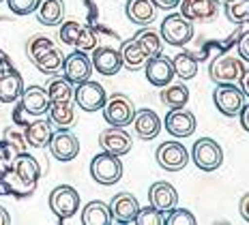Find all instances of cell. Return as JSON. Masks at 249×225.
Masks as SVG:
<instances>
[{
	"label": "cell",
	"mask_w": 249,
	"mask_h": 225,
	"mask_svg": "<svg viewBox=\"0 0 249 225\" xmlns=\"http://www.w3.org/2000/svg\"><path fill=\"white\" fill-rule=\"evenodd\" d=\"M148 200H150V206H155L157 210L161 212H168L172 210L176 206V202H178V193L170 182H155V185H150L148 189Z\"/></svg>",
	"instance_id": "cell-20"
},
{
	"label": "cell",
	"mask_w": 249,
	"mask_h": 225,
	"mask_svg": "<svg viewBox=\"0 0 249 225\" xmlns=\"http://www.w3.org/2000/svg\"><path fill=\"white\" fill-rule=\"evenodd\" d=\"M138 225H163L165 223V212L157 210L155 206H146V208H140L136 221Z\"/></svg>",
	"instance_id": "cell-36"
},
{
	"label": "cell",
	"mask_w": 249,
	"mask_h": 225,
	"mask_svg": "<svg viewBox=\"0 0 249 225\" xmlns=\"http://www.w3.org/2000/svg\"><path fill=\"white\" fill-rule=\"evenodd\" d=\"M62 62H65V54L56 48H50L48 52H43L41 56L33 60V65L37 67L41 73H45V75H56L58 71H62Z\"/></svg>",
	"instance_id": "cell-31"
},
{
	"label": "cell",
	"mask_w": 249,
	"mask_h": 225,
	"mask_svg": "<svg viewBox=\"0 0 249 225\" xmlns=\"http://www.w3.org/2000/svg\"><path fill=\"white\" fill-rule=\"evenodd\" d=\"M236 50H238V56H241V60L249 62V30L238 36V45H236Z\"/></svg>",
	"instance_id": "cell-41"
},
{
	"label": "cell",
	"mask_w": 249,
	"mask_h": 225,
	"mask_svg": "<svg viewBox=\"0 0 249 225\" xmlns=\"http://www.w3.org/2000/svg\"><path fill=\"white\" fill-rule=\"evenodd\" d=\"M133 129L140 139H155L161 131V118L153 112V109H136V116H133Z\"/></svg>",
	"instance_id": "cell-19"
},
{
	"label": "cell",
	"mask_w": 249,
	"mask_h": 225,
	"mask_svg": "<svg viewBox=\"0 0 249 225\" xmlns=\"http://www.w3.org/2000/svg\"><path fill=\"white\" fill-rule=\"evenodd\" d=\"M217 2H219V4H226V2H230V0H217Z\"/></svg>",
	"instance_id": "cell-48"
},
{
	"label": "cell",
	"mask_w": 249,
	"mask_h": 225,
	"mask_svg": "<svg viewBox=\"0 0 249 225\" xmlns=\"http://www.w3.org/2000/svg\"><path fill=\"white\" fill-rule=\"evenodd\" d=\"M9 223H11V217H9L7 208L0 206V225H9Z\"/></svg>",
	"instance_id": "cell-47"
},
{
	"label": "cell",
	"mask_w": 249,
	"mask_h": 225,
	"mask_svg": "<svg viewBox=\"0 0 249 225\" xmlns=\"http://www.w3.org/2000/svg\"><path fill=\"white\" fill-rule=\"evenodd\" d=\"M101 109H103V118H106V122L110 127H129L133 122V116H136L133 101L127 95H121V92L107 97L106 105Z\"/></svg>",
	"instance_id": "cell-2"
},
{
	"label": "cell",
	"mask_w": 249,
	"mask_h": 225,
	"mask_svg": "<svg viewBox=\"0 0 249 225\" xmlns=\"http://www.w3.org/2000/svg\"><path fill=\"white\" fill-rule=\"evenodd\" d=\"M0 2H2V0H0Z\"/></svg>",
	"instance_id": "cell-50"
},
{
	"label": "cell",
	"mask_w": 249,
	"mask_h": 225,
	"mask_svg": "<svg viewBox=\"0 0 249 225\" xmlns=\"http://www.w3.org/2000/svg\"><path fill=\"white\" fill-rule=\"evenodd\" d=\"M62 75L67 77L71 84H82L86 80H90L92 75V62L88 58L86 52L75 50L71 52L69 56H65V62H62Z\"/></svg>",
	"instance_id": "cell-10"
},
{
	"label": "cell",
	"mask_w": 249,
	"mask_h": 225,
	"mask_svg": "<svg viewBox=\"0 0 249 225\" xmlns=\"http://www.w3.org/2000/svg\"><path fill=\"white\" fill-rule=\"evenodd\" d=\"M155 7L157 9H163V11H172L180 4V0H153Z\"/></svg>",
	"instance_id": "cell-44"
},
{
	"label": "cell",
	"mask_w": 249,
	"mask_h": 225,
	"mask_svg": "<svg viewBox=\"0 0 249 225\" xmlns=\"http://www.w3.org/2000/svg\"><path fill=\"white\" fill-rule=\"evenodd\" d=\"M163 225H196V217L191 214L187 208H172L168 210V217H165Z\"/></svg>",
	"instance_id": "cell-37"
},
{
	"label": "cell",
	"mask_w": 249,
	"mask_h": 225,
	"mask_svg": "<svg viewBox=\"0 0 249 225\" xmlns=\"http://www.w3.org/2000/svg\"><path fill=\"white\" fill-rule=\"evenodd\" d=\"M159 99L168 109H176V107H185L187 101H189V88L185 84H172L161 88L159 92Z\"/></svg>",
	"instance_id": "cell-30"
},
{
	"label": "cell",
	"mask_w": 249,
	"mask_h": 225,
	"mask_svg": "<svg viewBox=\"0 0 249 225\" xmlns=\"http://www.w3.org/2000/svg\"><path fill=\"white\" fill-rule=\"evenodd\" d=\"M191 161L202 172H215L224 163V148L213 138H200L191 148Z\"/></svg>",
	"instance_id": "cell-3"
},
{
	"label": "cell",
	"mask_w": 249,
	"mask_h": 225,
	"mask_svg": "<svg viewBox=\"0 0 249 225\" xmlns=\"http://www.w3.org/2000/svg\"><path fill=\"white\" fill-rule=\"evenodd\" d=\"M50 208L58 219H71L80 210V193L69 185H60L50 193Z\"/></svg>",
	"instance_id": "cell-7"
},
{
	"label": "cell",
	"mask_w": 249,
	"mask_h": 225,
	"mask_svg": "<svg viewBox=\"0 0 249 225\" xmlns=\"http://www.w3.org/2000/svg\"><path fill=\"white\" fill-rule=\"evenodd\" d=\"M22 109L30 116H43L48 114V107H50V97H48V90L45 86H28L24 88L22 92Z\"/></svg>",
	"instance_id": "cell-18"
},
{
	"label": "cell",
	"mask_w": 249,
	"mask_h": 225,
	"mask_svg": "<svg viewBox=\"0 0 249 225\" xmlns=\"http://www.w3.org/2000/svg\"><path fill=\"white\" fill-rule=\"evenodd\" d=\"M73 99H75V105L84 109V112H99L107 101V92L99 82L86 80L77 84V88L73 90Z\"/></svg>",
	"instance_id": "cell-5"
},
{
	"label": "cell",
	"mask_w": 249,
	"mask_h": 225,
	"mask_svg": "<svg viewBox=\"0 0 249 225\" xmlns=\"http://www.w3.org/2000/svg\"><path fill=\"white\" fill-rule=\"evenodd\" d=\"M48 146H50L52 156H54L56 161H62V163L73 161L75 156L80 155V139L67 129H60L58 133L52 135Z\"/></svg>",
	"instance_id": "cell-11"
},
{
	"label": "cell",
	"mask_w": 249,
	"mask_h": 225,
	"mask_svg": "<svg viewBox=\"0 0 249 225\" xmlns=\"http://www.w3.org/2000/svg\"><path fill=\"white\" fill-rule=\"evenodd\" d=\"M224 13L232 24L249 22V0H230L224 4Z\"/></svg>",
	"instance_id": "cell-34"
},
{
	"label": "cell",
	"mask_w": 249,
	"mask_h": 225,
	"mask_svg": "<svg viewBox=\"0 0 249 225\" xmlns=\"http://www.w3.org/2000/svg\"><path fill=\"white\" fill-rule=\"evenodd\" d=\"M140 210V202L131 193H116L110 202L112 221L116 223H133Z\"/></svg>",
	"instance_id": "cell-16"
},
{
	"label": "cell",
	"mask_w": 249,
	"mask_h": 225,
	"mask_svg": "<svg viewBox=\"0 0 249 225\" xmlns=\"http://www.w3.org/2000/svg\"><path fill=\"white\" fill-rule=\"evenodd\" d=\"M99 146L106 153L123 156L131 150L133 139H131V135L124 131V127H107L99 133Z\"/></svg>",
	"instance_id": "cell-13"
},
{
	"label": "cell",
	"mask_w": 249,
	"mask_h": 225,
	"mask_svg": "<svg viewBox=\"0 0 249 225\" xmlns=\"http://www.w3.org/2000/svg\"><path fill=\"white\" fill-rule=\"evenodd\" d=\"M24 92V80L19 73L7 71L0 73V103H13L22 97Z\"/></svg>",
	"instance_id": "cell-23"
},
{
	"label": "cell",
	"mask_w": 249,
	"mask_h": 225,
	"mask_svg": "<svg viewBox=\"0 0 249 225\" xmlns=\"http://www.w3.org/2000/svg\"><path fill=\"white\" fill-rule=\"evenodd\" d=\"M155 159H157L159 167H163L165 172H180L189 163V150L183 144L170 139V142L159 144V148L155 150Z\"/></svg>",
	"instance_id": "cell-8"
},
{
	"label": "cell",
	"mask_w": 249,
	"mask_h": 225,
	"mask_svg": "<svg viewBox=\"0 0 249 225\" xmlns=\"http://www.w3.org/2000/svg\"><path fill=\"white\" fill-rule=\"evenodd\" d=\"M7 144L15 146L19 153H24V148L28 146V144H26V138H22V135L15 133V131H7Z\"/></svg>",
	"instance_id": "cell-42"
},
{
	"label": "cell",
	"mask_w": 249,
	"mask_h": 225,
	"mask_svg": "<svg viewBox=\"0 0 249 225\" xmlns=\"http://www.w3.org/2000/svg\"><path fill=\"white\" fill-rule=\"evenodd\" d=\"M238 212H241V217L249 223V191L241 197V202H238Z\"/></svg>",
	"instance_id": "cell-43"
},
{
	"label": "cell",
	"mask_w": 249,
	"mask_h": 225,
	"mask_svg": "<svg viewBox=\"0 0 249 225\" xmlns=\"http://www.w3.org/2000/svg\"><path fill=\"white\" fill-rule=\"evenodd\" d=\"M180 15L187 17L191 24L196 22H211L217 17L219 2L217 0H180Z\"/></svg>",
	"instance_id": "cell-14"
},
{
	"label": "cell",
	"mask_w": 249,
	"mask_h": 225,
	"mask_svg": "<svg viewBox=\"0 0 249 225\" xmlns=\"http://www.w3.org/2000/svg\"><path fill=\"white\" fill-rule=\"evenodd\" d=\"M97 48V35L90 26H84L82 24V30H80V36H77V43H75V50H82V52H90Z\"/></svg>",
	"instance_id": "cell-39"
},
{
	"label": "cell",
	"mask_w": 249,
	"mask_h": 225,
	"mask_svg": "<svg viewBox=\"0 0 249 225\" xmlns=\"http://www.w3.org/2000/svg\"><path fill=\"white\" fill-rule=\"evenodd\" d=\"M245 67L241 58H232V56H219L211 62L209 67V77L215 84H234L243 75Z\"/></svg>",
	"instance_id": "cell-9"
},
{
	"label": "cell",
	"mask_w": 249,
	"mask_h": 225,
	"mask_svg": "<svg viewBox=\"0 0 249 225\" xmlns=\"http://www.w3.org/2000/svg\"><path fill=\"white\" fill-rule=\"evenodd\" d=\"M52 135H54V131H52L50 120H35V122H30L24 131L26 144L33 146V148H45V146L50 144Z\"/></svg>",
	"instance_id": "cell-24"
},
{
	"label": "cell",
	"mask_w": 249,
	"mask_h": 225,
	"mask_svg": "<svg viewBox=\"0 0 249 225\" xmlns=\"http://www.w3.org/2000/svg\"><path fill=\"white\" fill-rule=\"evenodd\" d=\"M90 176L95 182H99L103 187L116 185L123 178V161L121 156L112 155V153H99L97 156H92L90 161Z\"/></svg>",
	"instance_id": "cell-1"
},
{
	"label": "cell",
	"mask_w": 249,
	"mask_h": 225,
	"mask_svg": "<svg viewBox=\"0 0 249 225\" xmlns=\"http://www.w3.org/2000/svg\"><path fill=\"white\" fill-rule=\"evenodd\" d=\"M213 103H215V107L224 116L232 118V116H238L241 107L245 105V95L234 84H217L215 92H213Z\"/></svg>",
	"instance_id": "cell-6"
},
{
	"label": "cell",
	"mask_w": 249,
	"mask_h": 225,
	"mask_svg": "<svg viewBox=\"0 0 249 225\" xmlns=\"http://www.w3.org/2000/svg\"><path fill=\"white\" fill-rule=\"evenodd\" d=\"M37 19L43 26H58L65 19V2L62 0H39Z\"/></svg>",
	"instance_id": "cell-25"
},
{
	"label": "cell",
	"mask_w": 249,
	"mask_h": 225,
	"mask_svg": "<svg viewBox=\"0 0 249 225\" xmlns=\"http://www.w3.org/2000/svg\"><path fill=\"white\" fill-rule=\"evenodd\" d=\"M90 62H92V69L97 73L107 75V77L116 75V73L123 69L121 54L114 48H95L92 50V56H90Z\"/></svg>",
	"instance_id": "cell-17"
},
{
	"label": "cell",
	"mask_w": 249,
	"mask_h": 225,
	"mask_svg": "<svg viewBox=\"0 0 249 225\" xmlns=\"http://www.w3.org/2000/svg\"><path fill=\"white\" fill-rule=\"evenodd\" d=\"M159 35L168 45L183 48L194 39V24L180 13H172L161 22V33Z\"/></svg>",
	"instance_id": "cell-4"
},
{
	"label": "cell",
	"mask_w": 249,
	"mask_h": 225,
	"mask_svg": "<svg viewBox=\"0 0 249 225\" xmlns=\"http://www.w3.org/2000/svg\"><path fill=\"white\" fill-rule=\"evenodd\" d=\"M0 73H2V65H0Z\"/></svg>",
	"instance_id": "cell-49"
},
{
	"label": "cell",
	"mask_w": 249,
	"mask_h": 225,
	"mask_svg": "<svg viewBox=\"0 0 249 225\" xmlns=\"http://www.w3.org/2000/svg\"><path fill=\"white\" fill-rule=\"evenodd\" d=\"M133 41L140 45V50H142L148 58H150V56L163 54V39H161V35H159L155 28L144 26V28L140 30L136 36H133Z\"/></svg>",
	"instance_id": "cell-29"
},
{
	"label": "cell",
	"mask_w": 249,
	"mask_h": 225,
	"mask_svg": "<svg viewBox=\"0 0 249 225\" xmlns=\"http://www.w3.org/2000/svg\"><path fill=\"white\" fill-rule=\"evenodd\" d=\"M118 54H121L123 67H127L129 71L144 69V65H146V60H148V56L144 54L142 50H140V45H138L133 39L123 41V45H121V50H118Z\"/></svg>",
	"instance_id": "cell-28"
},
{
	"label": "cell",
	"mask_w": 249,
	"mask_h": 225,
	"mask_svg": "<svg viewBox=\"0 0 249 225\" xmlns=\"http://www.w3.org/2000/svg\"><path fill=\"white\" fill-rule=\"evenodd\" d=\"M80 30H82V24L75 22V19H69L60 26V41L65 45H73L77 43V36H80Z\"/></svg>",
	"instance_id": "cell-38"
},
{
	"label": "cell",
	"mask_w": 249,
	"mask_h": 225,
	"mask_svg": "<svg viewBox=\"0 0 249 225\" xmlns=\"http://www.w3.org/2000/svg\"><path fill=\"white\" fill-rule=\"evenodd\" d=\"M144 73H146V80L157 88L168 86L174 80V69H172V58H165L163 54L150 56L144 65Z\"/></svg>",
	"instance_id": "cell-15"
},
{
	"label": "cell",
	"mask_w": 249,
	"mask_h": 225,
	"mask_svg": "<svg viewBox=\"0 0 249 225\" xmlns=\"http://www.w3.org/2000/svg\"><path fill=\"white\" fill-rule=\"evenodd\" d=\"M82 223L84 225H110L112 223V212H110V204L95 200L88 202L82 210Z\"/></svg>",
	"instance_id": "cell-26"
},
{
	"label": "cell",
	"mask_w": 249,
	"mask_h": 225,
	"mask_svg": "<svg viewBox=\"0 0 249 225\" xmlns=\"http://www.w3.org/2000/svg\"><path fill=\"white\" fill-rule=\"evenodd\" d=\"M13 172H15V176H18V180L22 182V185H26V187L37 185V180L41 176L39 161L35 159L33 155H26V153H18V156H15Z\"/></svg>",
	"instance_id": "cell-21"
},
{
	"label": "cell",
	"mask_w": 249,
	"mask_h": 225,
	"mask_svg": "<svg viewBox=\"0 0 249 225\" xmlns=\"http://www.w3.org/2000/svg\"><path fill=\"white\" fill-rule=\"evenodd\" d=\"M7 4L15 15H30L37 11L39 0H7Z\"/></svg>",
	"instance_id": "cell-40"
},
{
	"label": "cell",
	"mask_w": 249,
	"mask_h": 225,
	"mask_svg": "<svg viewBox=\"0 0 249 225\" xmlns=\"http://www.w3.org/2000/svg\"><path fill=\"white\" fill-rule=\"evenodd\" d=\"M196 116L191 109H185V107H176V109H170L165 114V120H163V127L170 135L174 138H189L191 133L196 131Z\"/></svg>",
	"instance_id": "cell-12"
},
{
	"label": "cell",
	"mask_w": 249,
	"mask_h": 225,
	"mask_svg": "<svg viewBox=\"0 0 249 225\" xmlns=\"http://www.w3.org/2000/svg\"><path fill=\"white\" fill-rule=\"evenodd\" d=\"M50 101H73V84L67 80L65 75H54L45 84Z\"/></svg>",
	"instance_id": "cell-32"
},
{
	"label": "cell",
	"mask_w": 249,
	"mask_h": 225,
	"mask_svg": "<svg viewBox=\"0 0 249 225\" xmlns=\"http://www.w3.org/2000/svg\"><path fill=\"white\" fill-rule=\"evenodd\" d=\"M124 13H127L129 22L138 26H148L157 17V7H155L153 0H127Z\"/></svg>",
	"instance_id": "cell-22"
},
{
	"label": "cell",
	"mask_w": 249,
	"mask_h": 225,
	"mask_svg": "<svg viewBox=\"0 0 249 225\" xmlns=\"http://www.w3.org/2000/svg\"><path fill=\"white\" fill-rule=\"evenodd\" d=\"M50 48H54V41H52L50 36L35 35V36H30L28 43H26V56L30 58V62H33L37 56H41L43 52H48Z\"/></svg>",
	"instance_id": "cell-35"
},
{
	"label": "cell",
	"mask_w": 249,
	"mask_h": 225,
	"mask_svg": "<svg viewBox=\"0 0 249 225\" xmlns=\"http://www.w3.org/2000/svg\"><path fill=\"white\" fill-rule=\"evenodd\" d=\"M238 116H241V127L249 133V105H243L241 112H238Z\"/></svg>",
	"instance_id": "cell-45"
},
{
	"label": "cell",
	"mask_w": 249,
	"mask_h": 225,
	"mask_svg": "<svg viewBox=\"0 0 249 225\" xmlns=\"http://www.w3.org/2000/svg\"><path fill=\"white\" fill-rule=\"evenodd\" d=\"M172 69H174V77L189 82L198 75V60L189 52H180V54H176L172 58Z\"/></svg>",
	"instance_id": "cell-33"
},
{
	"label": "cell",
	"mask_w": 249,
	"mask_h": 225,
	"mask_svg": "<svg viewBox=\"0 0 249 225\" xmlns=\"http://www.w3.org/2000/svg\"><path fill=\"white\" fill-rule=\"evenodd\" d=\"M48 114L50 122L56 124L58 129H69L75 122V109L71 101H50Z\"/></svg>",
	"instance_id": "cell-27"
},
{
	"label": "cell",
	"mask_w": 249,
	"mask_h": 225,
	"mask_svg": "<svg viewBox=\"0 0 249 225\" xmlns=\"http://www.w3.org/2000/svg\"><path fill=\"white\" fill-rule=\"evenodd\" d=\"M238 80H241V90H243V95L249 99V71H243V75L238 77Z\"/></svg>",
	"instance_id": "cell-46"
}]
</instances>
